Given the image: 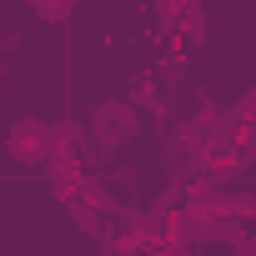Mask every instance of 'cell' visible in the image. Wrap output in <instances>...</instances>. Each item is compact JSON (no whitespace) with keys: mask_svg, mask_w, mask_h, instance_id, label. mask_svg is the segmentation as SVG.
<instances>
[{"mask_svg":"<svg viewBox=\"0 0 256 256\" xmlns=\"http://www.w3.org/2000/svg\"><path fill=\"white\" fill-rule=\"evenodd\" d=\"M6 151L20 161V166H46L56 156V126H46L40 116H20L6 136Z\"/></svg>","mask_w":256,"mask_h":256,"instance_id":"6da1fadb","label":"cell"},{"mask_svg":"<svg viewBox=\"0 0 256 256\" xmlns=\"http://www.w3.org/2000/svg\"><path fill=\"white\" fill-rule=\"evenodd\" d=\"M90 136L106 146V151H120L136 141V106L131 100H106L96 116H90Z\"/></svg>","mask_w":256,"mask_h":256,"instance_id":"7a4b0ae2","label":"cell"},{"mask_svg":"<svg viewBox=\"0 0 256 256\" xmlns=\"http://www.w3.org/2000/svg\"><path fill=\"white\" fill-rule=\"evenodd\" d=\"M171 241H211V216L206 211H196L191 201H181L176 211H171Z\"/></svg>","mask_w":256,"mask_h":256,"instance_id":"3957f363","label":"cell"},{"mask_svg":"<svg viewBox=\"0 0 256 256\" xmlns=\"http://www.w3.org/2000/svg\"><path fill=\"white\" fill-rule=\"evenodd\" d=\"M100 241L110 251H141V211H116V221Z\"/></svg>","mask_w":256,"mask_h":256,"instance_id":"277c9868","label":"cell"},{"mask_svg":"<svg viewBox=\"0 0 256 256\" xmlns=\"http://www.w3.org/2000/svg\"><path fill=\"white\" fill-rule=\"evenodd\" d=\"M76 196H80L86 206H96L100 216H116V211H126V206L116 201V191H110L100 176H90V171H80V181H76Z\"/></svg>","mask_w":256,"mask_h":256,"instance_id":"5b68a950","label":"cell"},{"mask_svg":"<svg viewBox=\"0 0 256 256\" xmlns=\"http://www.w3.org/2000/svg\"><path fill=\"white\" fill-rule=\"evenodd\" d=\"M86 146H90V126H80L76 116L56 120V151H76V156H86Z\"/></svg>","mask_w":256,"mask_h":256,"instance_id":"8992f818","label":"cell"},{"mask_svg":"<svg viewBox=\"0 0 256 256\" xmlns=\"http://www.w3.org/2000/svg\"><path fill=\"white\" fill-rule=\"evenodd\" d=\"M66 211H70V221L80 226V236H96V241L106 236V231H100V211H96V206H86L80 196H70V201H66Z\"/></svg>","mask_w":256,"mask_h":256,"instance_id":"52a82bcc","label":"cell"},{"mask_svg":"<svg viewBox=\"0 0 256 256\" xmlns=\"http://www.w3.org/2000/svg\"><path fill=\"white\" fill-rule=\"evenodd\" d=\"M191 0H156V20H161V36H181V16H186Z\"/></svg>","mask_w":256,"mask_h":256,"instance_id":"ba28073f","label":"cell"},{"mask_svg":"<svg viewBox=\"0 0 256 256\" xmlns=\"http://www.w3.org/2000/svg\"><path fill=\"white\" fill-rule=\"evenodd\" d=\"M181 40H186V46H201V40H206V10H201V6H191V10L181 16Z\"/></svg>","mask_w":256,"mask_h":256,"instance_id":"9c48e42d","label":"cell"},{"mask_svg":"<svg viewBox=\"0 0 256 256\" xmlns=\"http://www.w3.org/2000/svg\"><path fill=\"white\" fill-rule=\"evenodd\" d=\"M246 231H251V226L236 221V216H216V221H211V241H226V246H236Z\"/></svg>","mask_w":256,"mask_h":256,"instance_id":"30bf717a","label":"cell"},{"mask_svg":"<svg viewBox=\"0 0 256 256\" xmlns=\"http://www.w3.org/2000/svg\"><path fill=\"white\" fill-rule=\"evenodd\" d=\"M226 216H236V221H256V196L251 191H226Z\"/></svg>","mask_w":256,"mask_h":256,"instance_id":"8fae6325","label":"cell"},{"mask_svg":"<svg viewBox=\"0 0 256 256\" xmlns=\"http://www.w3.org/2000/svg\"><path fill=\"white\" fill-rule=\"evenodd\" d=\"M70 6H76V0H30V10H36L46 26H60V20H70Z\"/></svg>","mask_w":256,"mask_h":256,"instance_id":"7c38bea8","label":"cell"},{"mask_svg":"<svg viewBox=\"0 0 256 256\" xmlns=\"http://www.w3.org/2000/svg\"><path fill=\"white\" fill-rule=\"evenodd\" d=\"M156 100H161L156 80H141V86H136V106H156Z\"/></svg>","mask_w":256,"mask_h":256,"instance_id":"4fadbf2b","label":"cell"},{"mask_svg":"<svg viewBox=\"0 0 256 256\" xmlns=\"http://www.w3.org/2000/svg\"><path fill=\"white\" fill-rule=\"evenodd\" d=\"M231 256H256V226H251V231H246V236L231 246Z\"/></svg>","mask_w":256,"mask_h":256,"instance_id":"5bb4252c","label":"cell"},{"mask_svg":"<svg viewBox=\"0 0 256 256\" xmlns=\"http://www.w3.org/2000/svg\"><path fill=\"white\" fill-rule=\"evenodd\" d=\"M96 256H146V251H110V246H100Z\"/></svg>","mask_w":256,"mask_h":256,"instance_id":"9a60e30c","label":"cell"},{"mask_svg":"<svg viewBox=\"0 0 256 256\" xmlns=\"http://www.w3.org/2000/svg\"><path fill=\"white\" fill-rule=\"evenodd\" d=\"M251 226H256V221H251Z\"/></svg>","mask_w":256,"mask_h":256,"instance_id":"2e32d148","label":"cell"}]
</instances>
